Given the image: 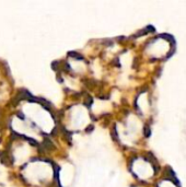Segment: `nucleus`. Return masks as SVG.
<instances>
[{
  "mask_svg": "<svg viewBox=\"0 0 186 187\" xmlns=\"http://www.w3.org/2000/svg\"><path fill=\"white\" fill-rule=\"evenodd\" d=\"M159 37H162V38L168 39L169 42H171L172 44H173V46H175V41H174V37L172 36V35H170V34H161V35H159Z\"/></svg>",
  "mask_w": 186,
  "mask_h": 187,
  "instance_id": "nucleus-1",
  "label": "nucleus"
},
{
  "mask_svg": "<svg viewBox=\"0 0 186 187\" xmlns=\"http://www.w3.org/2000/svg\"><path fill=\"white\" fill-rule=\"evenodd\" d=\"M144 137H150L151 135V130H150V127L148 126V125H146L144 128Z\"/></svg>",
  "mask_w": 186,
  "mask_h": 187,
  "instance_id": "nucleus-3",
  "label": "nucleus"
},
{
  "mask_svg": "<svg viewBox=\"0 0 186 187\" xmlns=\"http://www.w3.org/2000/svg\"><path fill=\"white\" fill-rule=\"evenodd\" d=\"M43 146H44V148L47 149V150H51V148H53V143H51V141L49 140V139H44V141H43Z\"/></svg>",
  "mask_w": 186,
  "mask_h": 187,
  "instance_id": "nucleus-2",
  "label": "nucleus"
},
{
  "mask_svg": "<svg viewBox=\"0 0 186 187\" xmlns=\"http://www.w3.org/2000/svg\"><path fill=\"white\" fill-rule=\"evenodd\" d=\"M70 56H72V57H76L78 58V59H83V57H82L81 55H77L75 53V51H72V53H70Z\"/></svg>",
  "mask_w": 186,
  "mask_h": 187,
  "instance_id": "nucleus-4",
  "label": "nucleus"
},
{
  "mask_svg": "<svg viewBox=\"0 0 186 187\" xmlns=\"http://www.w3.org/2000/svg\"><path fill=\"white\" fill-rule=\"evenodd\" d=\"M19 116H20V117H21L22 119H24V116L22 115V113H18V117H19Z\"/></svg>",
  "mask_w": 186,
  "mask_h": 187,
  "instance_id": "nucleus-6",
  "label": "nucleus"
},
{
  "mask_svg": "<svg viewBox=\"0 0 186 187\" xmlns=\"http://www.w3.org/2000/svg\"><path fill=\"white\" fill-rule=\"evenodd\" d=\"M84 104H85V106H91V104H92V97H88L87 101L84 102Z\"/></svg>",
  "mask_w": 186,
  "mask_h": 187,
  "instance_id": "nucleus-5",
  "label": "nucleus"
}]
</instances>
